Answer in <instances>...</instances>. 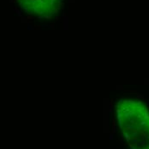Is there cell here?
<instances>
[{"label":"cell","instance_id":"cell-1","mask_svg":"<svg viewBox=\"0 0 149 149\" xmlns=\"http://www.w3.org/2000/svg\"><path fill=\"white\" fill-rule=\"evenodd\" d=\"M123 138L130 149H149V110L141 101L123 100L117 104Z\"/></svg>","mask_w":149,"mask_h":149},{"label":"cell","instance_id":"cell-2","mask_svg":"<svg viewBox=\"0 0 149 149\" xmlns=\"http://www.w3.org/2000/svg\"><path fill=\"white\" fill-rule=\"evenodd\" d=\"M21 8L35 17H51L56 15L63 0H18Z\"/></svg>","mask_w":149,"mask_h":149}]
</instances>
